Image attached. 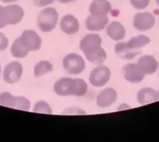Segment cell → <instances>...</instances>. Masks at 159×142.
Here are the masks:
<instances>
[{
	"label": "cell",
	"instance_id": "1",
	"mask_svg": "<svg viewBox=\"0 0 159 142\" xmlns=\"http://www.w3.org/2000/svg\"><path fill=\"white\" fill-rule=\"evenodd\" d=\"M102 40L98 34H86L80 42V48L90 62L102 65L107 59V53L102 47Z\"/></svg>",
	"mask_w": 159,
	"mask_h": 142
},
{
	"label": "cell",
	"instance_id": "2",
	"mask_svg": "<svg viewBox=\"0 0 159 142\" xmlns=\"http://www.w3.org/2000/svg\"><path fill=\"white\" fill-rule=\"evenodd\" d=\"M53 89L55 93L59 96L82 97L88 92V86L86 81L81 78L62 77L54 84Z\"/></svg>",
	"mask_w": 159,
	"mask_h": 142
},
{
	"label": "cell",
	"instance_id": "3",
	"mask_svg": "<svg viewBox=\"0 0 159 142\" xmlns=\"http://www.w3.org/2000/svg\"><path fill=\"white\" fill-rule=\"evenodd\" d=\"M151 40L146 35H137L126 42H119L115 46L116 54L123 59H133L141 53L140 48L150 43Z\"/></svg>",
	"mask_w": 159,
	"mask_h": 142
},
{
	"label": "cell",
	"instance_id": "4",
	"mask_svg": "<svg viewBox=\"0 0 159 142\" xmlns=\"http://www.w3.org/2000/svg\"><path fill=\"white\" fill-rule=\"evenodd\" d=\"M59 21V13L53 7L42 10L37 17V24L42 32L48 33L54 30Z\"/></svg>",
	"mask_w": 159,
	"mask_h": 142
},
{
	"label": "cell",
	"instance_id": "5",
	"mask_svg": "<svg viewBox=\"0 0 159 142\" xmlns=\"http://www.w3.org/2000/svg\"><path fill=\"white\" fill-rule=\"evenodd\" d=\"M62 66L67 73L72 75H78L84 72L86 63L81 56L76 53H70L62 59Z\"/></svg>",
	"mask_w": 159,
	"mask_h": 142
},
{
	"label": "cell",
	"instance_id": "6",
	"mask_svg": "<svg viewBox=\"0 0 159 142\" xmlns=\"http://www.w3.org/2000/svg\"><path fill=\"white\" fill-rule=\"evenodd\" d=\"M0 105L24 111H28L30 108V102L27 98L13 96L9 92L0 94Z\"/></svg>",
	"mask_w": 159,
	"mask_h": 142
},
{
	"label": "cell",
	"instance_id": "7",
	"mask_svg": "<svg viewBox=\"0 0 159 142\" xmlns=\"http://www.w3.org/2000/svg\"><path fill=\"white\" fill-rule=\"evenodd\" d=\"M111 73L108 67L104 65H98L91 70L89 76V82L92 86L96 88L103 87L111 79Z\"/></svg>",
	"mask_w": 159,
	"mask_h": 142
},
{
	"label": "cell",
	"instance_id": "8",
	"mask_svg": "<svg viewBox=\"0 0 159 142\" xmlns=\"http://www.w3.org/2000/svg\"><path fill=\"white\" fill-rule=\"evenodd\" d=\"M24 73L22 64L17 61H13L6 66L3 70V80L7 84L13 85L20 80Z\"/></svg>",
	"mask_w": 159,
	"mask_h": 142
},
{
	"label": "cell",
	"instance_id": "9",
	"mask_svg": "<svg viewBox=\"0 0 159 142\" xmlns=\"http://www.w3.org/2000/svg\"><path fill=\"white\" fill-rule=\"evenodd\" d=\"M4 18L7 25H15L22 21L24 10L20 6L13 4L3 7Z\"/></svg>",
	"mask_w": 159,
	"mask_h": 142
},
{
	"label": "cell",
	"instance_id": "10",
	"mask_svg": "<svg viewBox=\"0 0 159 142\" xmlns=\"http://www.w3.org/2000/svg\"><path fill=\"white\" fill-rule=\"evenodd\" d=\"M155 24V18L154 15L149 12L138 13L134 16L133 25L136 30L139 31H146L150 30Z\"/></svg>",
	"mask_w": 159,
	"mask_h": 142
},
{
	"label": "cell",
	"instance_id": "11",
	"mask_svg": "<svg viewBox=\"0 0 159 142\" xmlns=\"http://www.w3.org/2000/svg\"><path fill=\"white\" fill-rule=\"evenodd\" d=\"M20 39L29 52L38 51L42 48V39L34 30H25L20 35Z\"/></svg>",
	"mask_w": 159,
	"mask_h": 142
},
{
	"label": "cell",
	"instance_id": "12",
	"mask_svg": "<svg viewBox=\"0 0 159 142\" xmlns=\"http://www.w3.org/2000/svg\"><path fill=\"white\" fill-rule=\"evenodd\" d=\"M123 75L126 80L131 84H139L143 81L145 74L137 63H128L123 68Z\"/></svg>",
	"mask_w": 159,
	"mask_h": 142
},
{
	"label": "cell",
	"instance_id": "13",
	"mask_svg": "<svg viewBox=\"0 0 159 142\" xmlns=\"http://www.w3.org/2000/svg\"><path fill=\"white\" fill-rule=\"evenodd\" d=\"M108 24L107 15L90 14L85 21L86 28L90 31H100L104 30Z\"/></svg>",
	"mask_w": 159,
	"mask_h": 142
},
{
	"label": "cell",
	"instance_id": "14",
	"mask_svg": "<svg viewBox=\"0 0 159 142\" xmlns=\"http://www.w3.org/2000/svg\"><path fill=\"white\" fill-rule=\"evenodd\" d=\"M118 98L117 91L111 88L102 90L96 97V104L100 108H108L116 102Z\"/></svg>",
	"mask_w": 159,
	"mask_h": 142
},
{
	"label": "cell",
	"instance_id": "15",
	"mask_svg": "<svg viewBox=\"0 0 159 142\" xmlns=\"http://www.w3.org/2000/svg\"><path fill=\"white\" fill-rule=\"evenodd\" d=\"M137 64L143 71L145 75H151L154 74L158 69V62L155 57L151 55H145L141 56L137 61Z\"/></svg>",
	"mask_w": 159,
	"mask_h": 142
},
{
	"label": "cell",
	"instance_id": "16",
	"mask_svg": "<svg viewBox=\"0 0 159 142\" xmlns=\"http://www.w3.org/2000/svg\"><path fill=\"white\" fill-rule=\"evenodd\" d=\"M59 26L61 30L68 35L76 34L80 30L79 21L72 14H66L62 16Z\"/></svg>",
	"mask_w": 159,
	"mask_h": 142
},
{
	"label": "cell",
	"instance_id": "17",
	"mask_svg": "<svg viewBox=\"0 0 159 142\" xmlns=\"http://www.w3.org/2000/svg\"><path fill=\"white\" fill-rule=\"evenodd\" d=\"M106 33L111 40L119 42L126 36V28L119 21H112L107 27Z\"/></svg>",
	"mask_w": 159,
	"mask_h": 142
},
{
	"label": "cell",
	"instance_id": "18",
	"mask_svg": "<svg viewBox=\"0 0 159 142\" xmlns=\"http://www.w3.org/2000/svg\"><path fill=\"white\" fill-rule=\"evenodd\" d=\"M159 100L158 91L151 88H143L137 93V102L140 105L152 103Z\"/></svg>",
	"mask_w": 159,
	"mask_h": 142
},
{
	"label": "cell",
	"instance_id": "19",
	"mask_svg": "<svg viewBox=\"0 0 159 142\" xmlns=\"http://www.w3.org/2000/svg\"><path fill=\"white\" fill-rule=\"evenodd\" d=\"M111 10V5L107 0L96 1L94 0L89 7L91 14L107 15Z\"/></svg>",
	"mask_w": 159,
	"mask_h": 142
},
{
	"label": "cell",
	"instance_id": "20",
	"mask_svg": "<svg viewBox=\"0 0 159 142\" xmlns=\"http://www.w3.org/2000/svg\"><path fill=\"white\" fill-rule=\"evenodd\" d=\"M10 52L13 57L18 58V59L25 58L29 53V50L23 44L20 38L16 39L13 42V45H11V48H10Z\"/></svg>",
	"mask_w": 159,
	"mask_h": 142
},
{
	"label": "cell",
	"instance_id": "21",
	"mask_svg": "<svg viewBox=\"0 0 159 142\" xmlns=\"http://www.w3.org/2000/svg\"><path fill=\"white\" fill-rule=\"evenodd\" d=\"M53 70V66L49 61L42 60L34 66L33 70L34 75L36 77H42Z\"/></svg>",
	"mask_w": 159,
	"mask_h": 142
},
{
	"label": "cell",
	"instance_id": "22",
	"mask_svg": "<svg viewBox=\"0 0 159 142\" xmlns=\"http://www.w3.org/2000/svg\"><path fill=\"white\" fill-rule=\"evenodd\" d=\"M33 112H38V113L44 114H52V110L49 104L45 101H38L34 104L33 108Z\"/></svg>",
	"mask_w": 159,
	"mask_h": 142
},
{
	"label": "cell",
	"instance_id": "23",
	"mask_svg": "<svg viewBox=\"0 0 159 142\" xmlns=\"http://www.w3.org/2000/svg\"><path fill=\"white\" fill-rule=\"evenodd\" d=\"M130 4L136 10H143L150 3V0H129Z\"/></svg>",
	"mask_w": 159,
	"mask_h": 142
},
{
	"label": "cell",
	"instance_id": "24",
	"mask_svg": "<svg viewBox=\"0 0 159 142\" xmlns=\"http://www.w3.org/2000/svg\"><path fill=\"white\" fill-rule=\"evenodd\" d=\"M64 114H69V115H83V114H86V112L82 109H79V108H69L66 109L63 112Z\"/></svg>",
	"mask_w": 159,
	"mask_h": 142
},
{
	"label": "cell",
	"instance_id": "25",
	"mask_svg": "<svg viewBox=\"0 0 159 142\" xmlns=\"http://www.w3.org/2000/svg\"><path fill=\"white\" fill-rule=\"evenodd\" d=\"M9 45V39L3 33L0 32V51L7 49Z\"/></svg>",
	"mask_w": 159,
	"mask_h": 142
},
{
	"label": "cell",
	"instance_id": "26",
	"mask_svg": "<svg viewBox=\"0 0 159 142\" xmlns=\"http://www.w3.org/2000/svg\"><path fill=\"white\" fill-rule=\"evenodd\" d=\"M56 0H34V4L38 7H44L52 4Z\"/></svg>",
	"mask_w": 159,
	"mask_h": 142
},
{
	"label": "cell",
	"instance_id": "27",
	"mask_svg": "<svg viewBox=\"0 0 159 142\" xmlns=\"http://www.w3.org/2000/svg\"><path fill=\"white\" fill-rule=\"evenodd\" d=\"M7 26V23H6L5 18H4V13H3V7L0 6V28H4Z\"/></svg>",
	"mask_w": 159,
	"mask_h": 142
},
{
	"label": "cell",
	"instance_id": "28",
	"mask_svg": "<svg viewBox=\"0 0 159 142\" xmlns=\"http://www.w3.org/2000/svg\"><path fill=\"white\" fill-rule=\"evenodd\" d=\"M129 108H130V106H129V105H127V104H123V105H121L119 107V109H118V110H122V109H129Z\"/></svg>",
	"mask_w": 159,
	"mask_h": 142
},
{
	"label": "cell",
	"instance_id": "29",
	"mask_svg": "<svg viewBox=\"0 0 159 142\" xmlns=\"http://www.w3.org/2000/svg\"><path fill=\"white\" fill-rule=\"evenodd\" d=\"M56 1H58L60 3H70V2H74L76 0H56Z\"/></svg>",
	"mask_w": 159,
	"mask_h": 142
},
{
	"label": "cell",
	"instance_id": "30",
	"mask_svg": "<svg viewBox=\"0 0 159 142\" xmlns=\"http://www.w3.org/2000/svg\"><path fill=\"white\" fill-rule=\"evenodd\" d=\"M17 0H1V2L3 3H12V2H16Z\"/></svg>",
	"mask_w": 159,
	"mask_h": 142
},
{
	"label": "cell",
	"instance_id": "31",
	"mask_svg": "<svg viewBox=\"0 0 159 142\" xmlns=\"http://www.w3.org/2000/svg\"><path fill=\"white\" fill-rule=\"evenodd\" d=\"M155 2H156V3L159 6V0H155Z\"/></svg>",
	"mask_w": 159,
	"mask_h": 142
},
{
	"label": "cell",
	"instance_id": "32",
	"mask_svg": "<svg viewBox=\"0 0 159 142\" xmlns=\"http://www.w3.org/2000/svg\"><path fill=\"white\" fill-rule=\"evenodd\" d=\"M0 74H1V65H0Z\"/></svg>",
	"mask_w": 159,
	"mask_h": 142
},
{
	"label": "cell",
	"instance_id": "33",
	"mask_svg": "<svg viewBox=\"0 0 159 142\" xmlns=\"http://www.w3.org/2000/svg\"><path fill=\"white\" fill-rule=\"evenodd\" d=\"M96 1H103V0H96Z\"/></svg>",
	"mask_w": 159,
	"mask_h": 142
},
{
	"label": "cell",
	"instance_id": "34",
	"mask_svg": "<svg viewBox=\"0 0 159 142\" xmlns=\"http://www.w3.org/2000/svg\"><path fill=\"white\" fill-rule=\"evenodd\" d=\"M158 91V94H159V90H158V91Z\"/></svg>",
	"mask_w": 159,
	"mask_h": 142
},
{
	"label": "cell",
	"instance_id": "35",
	"mask_svg": "<svg viewBox=\"0 0 159 142\" xmlns=\"http://www.w3.org/2000/svg\"><path fill=\"white\" fill-rule=\"evenodd\" d=\"M158 77H159V73H158Z\"/></svg>",
	"mask_w": 159,
	"mask_h": 142
}]
</instances>
